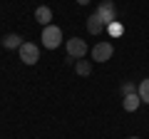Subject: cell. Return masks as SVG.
<instances>
[{"label": "cell", "instance_id": "8", "mask_svg": "<svg viewBox=\"0 0 149 139\" xmlns=\"http://www.w3.org/2000/svg\"><path fill=\"white\" fill-rule=\"evenodd\" d=\"M3 47L5 50H20L22 47V38L17 35V32H10V35L3 38Z\"/></svg>", "mask_w": 149, "mask_h": 139}, {"label": "cell", "instance_id": "10", "mask_svg": "<svg viewBox=\"0 0 149 139\" xmlns=\"http://www.w3.org/2000/svg\"><path fill=\"white\" fill-rule=\"evenodd\" d=\"M74 72L82 75V77H87L92 72V62H90V60H77V62H74Z\"/></svg>", "mask_w": 149, "mask_h": 139}, {"label": "cell", "instance_id": "12", "mask_svg": "<svg viewBox=\"0 0 149 139\" xmlns=\"http://www.w3.org/2000/svg\"><path fill=\"white\" fill-rule=\"evenodd\" d=\"M137 90H139V87L134 85V82H124V85H122V95H124V97H127V95H134Z\"/></svg>", "mask_w": 149, "mask_h": 139}, {"label": "cell", "instance_id": "2", "mask_svg": "<svg viewBox=\"0 0 149 139\" xmlns=\"http://www.w3.org/2000/svg\"><path fill=\"white\" fill-rule=\"evenodd\" d=\"M65 50H67V57L80 60V57H85V55H87V42H85L82 38H70Z\"/></svg>", "mask_w": 149, "mask_h": 139}, {"label": "cell", "instance_id": "14", "mask_svg": "<svg viewBox=\"0 0 149 139\" xmlns=\"http://www.w3.org/2000/svg\"><path fill=\"white\" fill-rule=\"evenodd\" d=\"M74 3H80V5H87V3H90V0H74Z\"/></svg>", "mask_w": 149, "mask_h": 139}, {"label": "cell", "instance_id": "9", "mask_svg": "<svg viewBox=\"0 0 149 139\" xmlns=\"http://www.w3.org/2000/svg\"><path fill=\"white\" fill-rule=\"evenodd\" d=\"M142 104V99H139V95L134 92V95H127L122 99V107H124V112H137V107Z\"/></svg>", "mask_w": 149, "mask_h": 139}, {"label": "cell", "instance_id": "6", "mask_svg": "<svg viewBox=\"0 0 149 139\" xmlns=\"http://www.w3.org/2000/svg\"><path fill=\"white\" fill-rule=\"evenodd\" d=\"M102 30H107V25L102 22V17L97 15V13L87 17V32H90V35H100Z\"/></svg>", "mask_w": 149, "mask_h": 139}, {"label": "cell", "instance_id": "5", "mask_svg": "<svg viewBox=\"0 0 149 139\" xmlns=\"http://www.w3.org/2000/svg\"><path fill=\"white\" fill-rule=\"evenodd\" d=\"M20 60L25 65H35L37 60H40V47H37L35 42H22L20 47Z\"/></svg>", "mask_w": 149, "mask_h": 139}, {"label": "cell", "instance_id": "13", "mask_svg": "<svg viewBox=\"0 0 149 139\" xmlns=\"http://www.w3.org/2000/svg\"><path fill=\"white\" fill-rule=\"evenodd\" d=\"M107 30H109V35H114V38L122 35V25H119V20H114L112 25H107Z\"/></svg>", "mask_w": 149, "mask_h": 139}, {"label": "cell", "instance_id": "4", "mask_svg": "<svg viewBox=\"0 0 149 139\" xmlns=\"http://www.w3.org/2000/svg\"><path fill=\"white\" fill-rule=\"evenodd\" d=\"M112 55H114L112 42H104V40H102V42H97L95 47H92V60H95V62H107Z\"/></svg>", "mask_w": 149, "mask_h": 139}, {"label": "cell", "instance_id": "3", "mask_svg": "<svg viewBox=\"0 0 149 139\" xmlns=\"http://www.w3.org/2000/svg\"><path fill=\"white\" fill-rule=\"evenodd\" d=\"M97 15L102 17V22H104V25H112V22L117 20V5H114L112 0H102L100 8H97Z\"/></svg>", "mask_w": 149, "mask_h": 139}, {"label": "cell", "instance_id": "11", "mask_svg": "<svg viewBox=\"0 0 149 139\" xmlns=\"http://www.w3.org/2000/svg\"><path fill=\"white\" fill-rule=\"evenodd\" d=\"M137 95H139V99H142V102H147V104H149V77H147V80H142Z\"/></svg>", "mask_w": 149, "mask_h": 139}, {"label": "cell", "instance_id": "15", "mask_svg": "<svg viewBox=\"0 0 149 139\" xmlns=\"http://www.w3.org/2000/svg\"><path fill=\"white\" fill-rule=\"evenodd\" d=\"M129 139H139V137H129Z\"/></svg>", "mask_w": 149, "mask_h": 139}, {"label": "cell", "instance_id": "1", "mask_svg": "<svg viewBox=\"0 0 149 139\" xmlns=\"http://www.w3.org/2000/svg\"><path fill=\"white\" fill-rule=\"evenodd\" d=\"M40 40H42V45L47 50H55V47H60V42H62V30H60L57 25H45Z\"/></svg>", "mask_w": 149, "mask_h": 139}, {"label": "cell", "instance_id": "7", "mask_svg": "<svg viewBox=\"0 0 149 139\" xmlns=\"http://www.w3.org/2000/svg\"><path fill=\"white\" fill-rule=\"evenodd\" d=\"M35 20L40 22L42 27H45V25H52V10H50L47 5H40V8L35 10Z\"/></svg>", "mask_w": 149, "mask_h": 139}]
</instances>
